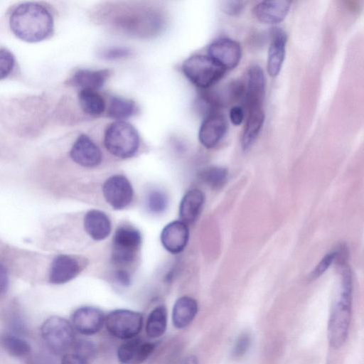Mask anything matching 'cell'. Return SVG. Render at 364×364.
<instances>
[{"instance_id":"cell-4","label":"cell","mask_w":364,"mask_h":364,"mask_svg":"<svg viewBox=\"0 0 364 364\" xmlns=\"http://www.w3.org/2000/svg\"><path fill=\"white\" fill-rule=\"evenodd\" d=\"M185 76L194 85L207 89L216 84L224 76L226 70L208 55H194L182 65Z\"/></svg>"},{"instance_id":"cell-17","label":"cell","mask_w":364,"mask_h":364,"mask_svg":"<svg viewBox=\"0 0 364 364\" xmlns=\"http://www.w3.org/2000/svg\"><path fill=\"white\" fill-rule=\"evenodd\" d=\"M245 91L247 107L263 106L265 77L260 66L253 65L248 69L247 83Z\"/></svg>"},{"instance_id":"cell-24","label":"cell","mask_w":364,"mask_h":364,"mask_svg":"<svg viewBox=\"0 0 364 364\" xmlns=\"http://www.w3.org/2000/svg\"><path fill=\"white\" fill-rule=\"evenodd\" d=\"M78 98L81 109L87 114L96 117L105 110V101L97 91L80 90Z\"/></svg>"},{"instance_id":"cell-39","label":"cell","mask_w":364,"mask_h":364,"mask_svg":"<svg viewBox=\"0 0 364 364\" xmlns=\"http://www.w3.org/2000/svg\"><path fill=\"white\" fill-rule=\"evenodd\" d=\"M116 277L117 280L123 285H128L130 282V277L125 271H119L117 273Z\"/></svg>"},{"instance_id":"cell-15","label":"cell","mask_w":364,"mask_h":364,"mask_svg":"<svg viewBox=\"0 0 364 364\" xmlns=\"http://www.w3.org/2000/svg\"><path fill=\"white\" fill-rule=\"evenodd\" d=\"M163 247L172 254H178L186 247L188 238V225L181 220H175L167 224L161 233Z\"/></svg>"},{"instance_id":"cell-1","label":"cell","mask_w":364,"mask_h":364,"mask_svg":"<svg viewBox=\"0 0 364 364\" xmlns=\"http://www.w3.org/2000/svg\"><path fill=\"white\" fill-rule=\"evenodd\" d=\"M11 31L19 39L36 43L47 38L53 30V18L50 11L36 2L19 4L9 18Z\"/></svg>"},{"instance_id":"cell-26","label":"cell","mask_w":364,"mask_h":364,"mask_svg":"<svg viewBox=\"0 0 364 364\" xmlns=\"http://www.w3.org/2000/svg\"><path fill=\"white\" fill-rule=\"evenodd\" d=\"M136 112V106L134 101L120 97H112L108 109L107 115L117 121H123Z\"/></svg>"},{"instance_id":"cell-7","label":"cell","mask_w":364,"mask_h":364,"mask_svg":"<svg viewBox=\"0 0 364 364\" xmlns=\"http://www.w3.org/2000/svg\"><path fill=\"white\" fill-rule=\"evenodd\" d=\"M141 242L139 231L130 225L119 227L114 235L112 257L117 264H130L135 258Z\"/></svg>"},{"instance_id":"cell-2","label":"cell","mask_w":364,"mask_h":364,"mask_svg":"<svg viewBox=\"0 0 364 364\" xmlns=\"http://www.w3.org/2000/svg\"><path fill=\"white\" fill-rule=\"evenodd\" d=\"M351 292L350 274L346 269L341 291L332 308L328 323V339L333 348H341L348 336L351 318Z\"/></svg>"},{"instance_id":"cell-35","label":"cell","mask_w":364,"mask_h":364,"mask_svg":"<svg viewBox=\"0 0 364 364\" xmlns=\"http://www.w3.org/2000/svg\"><path fill=\"white\" fill-rule=\"evenodd\" d=\"M75 353L87 359L95 351L94 346L87 341H79L75 346Z\"/></svg>"},{"instance_id":"cell-29","label":"cell","mask_w":364,"mask_h":364,"mask_svg":"<svg viewBox=\"0 0 364 364\" xmlns=\"http://www.w3.org/2000/svg\"><path fill=\"white\" fill-rule=\"evenodd\" d=\"M146 204L151 212L161 213L167 208L168 198L166 195L161 191H152L148 195Z\"/></svg>"},{"instance_id":"cell-16","label":"cell","mask_w":364,"mask_h":364,"mask_svg":"<svg viewBox=\"0 0 364 364\" xmlns=\"http://www.w3.org/2000/svg\"><path fill=\"white\" fill-rule=\"evenodd\" d=\"M291 1L286 0L264 1L252 9L254 16L260 22L275 24L282 21L289 13Z\"/></svg>"},{"instance_id":"cell-23","label":"cell","mask_w":364,"mask_h":364,"mask_svg":"<svg viewBox=\"0 0 364 364\" xmlns=\"http://www.w3.org/2000/svg\"><path fill=\"white\" fill-rule=\"evenodd\" d=\"M198 312L197 301L187 296L180 297L175 302L172 311V321L177 328L188 326Z\"/></svg>"},{"instance_id":"cell-13","label":"cell","mask_w":364,"mask_h":364,"mask_svg":"<svg viewBox=\"0 0 364 364\" xmlns=\"http://www.w3.org/2000/svg\"><path fill=\"white\" fill-rule=\"evenodd\" d=\"M82 269V262L77 257L68 255H60L51 263L49 282L54 284L66 283L76 277Z\"/></svg>"},{"instance_id":"cell-32","label":"cell","mask_w":364,"mask_h":364,"mask_svg":"<svg viewBox=\"0 0 364 364\" xmlns=\"http://www.w3.org/2000/svg\"><path fill=\"white\" fill-rule=\"evenodd\" d=\"M338 251H333L328 253L322 258L320 262L316 265L314 271L311 272V277L316 279L319 277L329 267L333 260L337 257Z\"/></svg>"},{"instance_id":"cell-14","label":"cell","mask_w":364,"mask_h":364,"mask_svg":"<svg viewBox=\"0 0 364 364\" xmlns=\"http://www.w3.org/2000/svg\"><path fill=\"white\" fill-rule=\"evenodd\" d=\"M154 349V345L141 338H133L122 343L117 350L118 360L123 364H141Z\"/></svg>"},{"instance_id":"cell-10","label":"cell","mask_w":364,"mask_h":364,"mask_svg":"<svg viewBox=\"0 0 364 364\" xmlns=\"http://www.w3.org/2000/svg\"><path fill=\"white\" fill-rule=\"evenodd\" d=\"M228 129L226 118L218 112L211 113L203 119L198 132L201 144L207 149L217 146Z\"/></svg>"},{"instance_id":"cell-25","label":"cell","mask_w":364,"mask_h":364,"mask_svg":"<svg viewBox=\"0 0 364 364\" xmlns=\"http://www.w3.org/2000/svg\"><path fill=\"white\" fill-rule=\"evenodd\" d=\"M167 326V311L164 306L154 308L149 314L146 323V334L156 338L161 336Z\"/></svg>"},{"instance_id":"cell-3","label":"cell","mask_w":364,"mask_h":364,"mask_svg":"<svg viewBox=\"0 0 364 364\" xmlns=\"http://www.w3.org/2000/svg\"><path fill=\"white\" fill-rule=\"evenodd\" d=\"M104 145L113 156L120 159L132 157L139 146L137 130L125 121H115L106 129Z\"/></svg>"},{"instance_id":"cell-36","label":"cell","mask_w":364,"mask_h":364,"mask_svg":"<svg viewBox=\"0 0 364 364\" xmlns=\"http://www.w3.org/2000/svg\"><path fill=\"white\" fill-rule=\"evenodd\" d=\"M229 116L231 122L234 125H240L245 116L243 108L239 105L233 106L230 110Z\"/></svg>"},{"instance_id":"cell-37","label":"cell","mask_w":364,"mask_h":364,"mask_svg":"<svg viewBox=\"0 0 364 364\" xmlns=\"http://www.w3.org/2000/svg\"><path fill=\"white\" fill-rule=\"evenodd\" d=\"M61 364H88L87 359L76 353L66 354L61 360Z\"/></svg>"},{"instance_id":"cell-19","label":"cell","mask_w":364,"mask_h":364,"mask_svg":"<svg viewBox=\"0 0 364 364\" xmlns=\"http://www.w3.org/2000/svg\"><path fill=\"white\" fill-rule=\"evenodd\" d=\"M264 122L263 107H248L245 127L241 136V146L244 151L254 144Z\"/></svg>"},{"instance_id":"cell-31","label":"cell","mask_w":364,"mask_h":364,"mask_svg":"<svg viewBox=\"0 0 364 364\" xmlns=\"http://www.w3.org/2000/svg\"><path fill=\"white\" fill-rule=\"evenodd\" d=\"M251 343L250 334L242 333L236 340L232 348V356L235 358L242 357L248 350Z\"/></svg>"},{"instance_id":"cell-21","label":"cell","mask_w":364,"mask_h":364,"mask_svg":"<svg viewBox=\"0 0 364 364\" xmlns=\"http://www.w3.org/2000/svg\"><path fill=\"white\" fill-rule=\"evenodd\" d=\"M109 75L108 70L80 69L72 76L70 83L80 90L96 91L103 86Z\"/></svg>"},{"instance_id":"cell-40","label":"cell","mask_w":364,"mask_h":364,"mask_svg":"<svg viewBox=\"0 0 364 364\" xmlns=\"http://www.w3.org/2000/svg\"><path fill=\"white\" fill-rule=\"evenodd\" d=\"M198 359L195 355H189L182 358L177 364H198Z\"/></svg>"},{"instance_id":"cell-33","label":"cell","mask_w":364,"mask_h":364,"mask_svg":"<svg viewBox=\"0 0 364 364\" xmlns=\"http://www.w3.org/2000/svg\"><path fill=\"white\" fill-rule=\"evenodd\" d=\"M220 6L223 12L230 16L238 15L245 6L243 1H223Z\"/></svg>"},{"instance_id":"cell-22","label":"cell","mask_w":364,"mask_h":364,"mask_svg":"<svg viewBox=\"0 0 364 364\" xmlns=\"http://www.w3.org/2000/svg\"><path fill=\"white\" fill-rule=\"evenodd\" d=\"M204 203V195L198 189L187 191L179 205V217L186 225L194 223L198 218Z\"/></svg>"},{"instance_id":"cell-12","label":"cell","mask_w":364,"mask_h":364,"mask_svg":"<svg viewBox=\"0 0 364 364\" xmlns=\"http://www.w3.org/2000/svg\"><path fill=\"white\" fill-rule=\"evenodd\" d=\"M102 311L92 306H82L76 309L72 316L73 327L80 333L87 336L99 332L105 324Z\"/></svg>"},{"instance_id":"cell-38","label":"cell","mask_w":364,"mask_h":364,"mask_svg":"<svg viewBox=\"0 0 364 364\" xmlns=\"http://www.w3.org/2000/svg\"><path fill=\"white\" fill-rule=\"evenodd\" d=\"M9 287V277L6 267L0 264V295L4 294Z\"/></svg>"},{"instance_id":"cell-18","label":"cell","mask_w":364,"mask_h":364,"mask_svg":"<svg viewBox=\"0 0 364 364\" xmlns=\"http://www.w3.org/2000/svg\"><path fill=\"white\" fill-rule=\"evenodd\" d=\"M287 35L282 28H276L272 34L268 50L267 68L271 77L279 73L285 58Z\"/></svg>"},{"instance_id":"cell-28","label":"cell","mask_w":364,"mask_h":364,"mask_svg":"<svg viewBox=\"0 0 364 364\" xmlns=\"http://www.w3.org/2000/svg\"><path fill=\"white\" fill-rule=\"evenodd\" d=\"M228 171L220 166H210L199 173V177L205 184L214 189L222 187L226 182Z\"/></svg>"},{"instance_id":"cell-30","label":"cell","mask_w":364,"mask_h":364,"mask_svg":"<svg viewBox=\"0 0 364 364\" xmlns=\"http://www.w3.org/2000/svg\"><path fill=\"white\" fill-rule=\"evenodd\" d=\"M15 65V58L11 52L5 48L0 49V80L6 78Z\"/></svg>"},{"instance_id":"cell-11","label":"cell","mask_w":364,"mask_h":364,"mask_svg":"<svg viewBox=\"0 0 364 364\" xmlns=\"http://www.w3.org/2000/svg\"><path fill=\"white\" fill-rule=\"evenodd\" d=\"M70 156L76 164L87 168L98 166L102 159L100 149L84 134L80 135L74 142Z\"/></svg>"},{"instance_id":"cell-34","label":"cell","mask_w":364,"mask_h":364,"mask_svg":"<svg viewBox=\"0 0 364 364\" xmlns=\"http://www.w3.org/2000/svg\"><path fill=\"white\" fill-rule=\"evenodd\" d=\"M131 51L124 47H114L105 50L101 56L106 60L121 59L129 56Z\"/></svg>"},{"instance_id":"cell-27","label":"cell","mask_w":364,"mask_h":364,"mask_svg":"<svg viewBox=\"0 0 364 364\" xmlns=\"http://www.w3.org/2000/svg\"><path fill=\"white\" fill-rule=\"evenodd\" d=\"M0 343L7 353L14 357H23L31 350L27 341L11 334L2 335L0 338Z\"/></svg>"},{"instance_id":"cell-8","label":"cell","mask_w":364,"mask_h":364,"mask_svg":"<svg viewBox=\"0 0 364 364\" xmlns=\"http://www.w3.org/2000/svg\"><path fill=\"white\" fill-rule=\"evenodd\" d=\"M102 193L107 203L115 210L125 208L132 202L134 190L124 176L114 175L106 180Z\"/></svg>"},{"instance_id":"cell-20","label":"cell","mask_w":364,"mask_h":364,"mask_svg":"<svg viewBox=\"0 0 364 364\" xmlns=\"http://www.w3.org/2000/svg\"><path fill=\"white\" fill-rule=\"evenodd\" d=\"M84 228L89 236L100 241L107 238L112 229L109 217L99 210H90L84 217Z\"/></svg>"},{"instance_id":"cell-5","label":"cell","mask_w":364,"mask_h":364,"mask_svg":"<svg viewBox=\"0 0 364 364\" xmlns=\"http://www.w3.org/2000/svg\"><path fill=\"white\" fill-rule=\"evenodd\" d=\"M41 332L49 350L59 355L65 352L73 343V327L65 318L53 316L43 323Z\"/></svg>"},{"instance_id":"cell-6","label":"cell","mask_w":364,"mask_h":364,"mask_svg":"<svg viewBox=\"0 0 364 364\" xmlns=\"http://www.w3.org/2000/svg\"><path fill=\"white\" fill-rule=\"evenodd\" d=\"M105 324L109 333L114 337L129 340L140 333L143 316L132 310L116 309L105 316Z\"/></svg>"},{"instance_id":"cell-9","label":"cell","mask_w":364,"mask_h":364,"mask_svg":"<svg viewBox=\"0 0 364 364\" xmlns=\"http://www.w3.org/2000/svg\"><path fill=\"white\" fill-rule=\"evenodd\" d=\"M208 56L223 68H235L242 58V48L238 42L228 38L214 41L208 48Z\"/></svg>"}]
</instances>
